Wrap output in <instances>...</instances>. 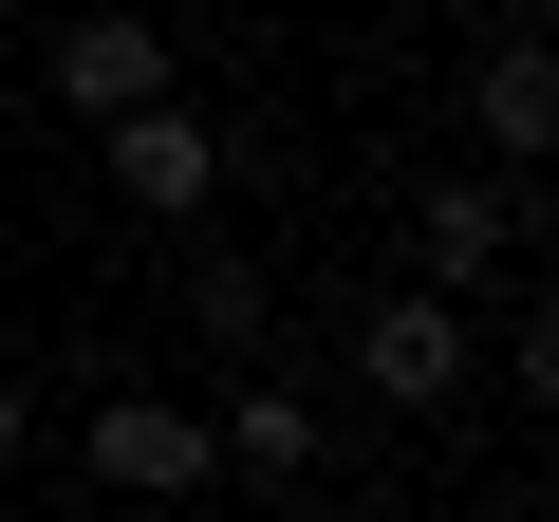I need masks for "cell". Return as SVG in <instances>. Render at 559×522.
<instances>
[{
  "label": "cell",
  "instance_id": "1",
  "mask_svg": "<svg viewBox=\"0 0 559 522\" xmlns=\"http://www.w3.org/2000/svg\"><path fill=\"white\" fill-rule=\"evenodd\" d=\"M75 466H94V485H131V503H187V485H224V429H205V411H168V392H112V411L75 429Z\"/></svg>",
  "mask_w": 559,
  "mask_h": 522
},
{
  "label": "cell",
  "instance_id": "2",
  "mask_svg": "<svg viewBox=\"0 0 559 522\" xmlns=\"http://www.w3.org/2000/svg\"><path fill=\"white\" fill-rule=\"evenodd\" d=\"M355 373H373L392 411H448V392H466V299H448V281L373 299V318H355Z\"/></svg>",
  "mask_w": 559,
  "mask_h": 522
},
{
  "label": "cell",
  "instance_id": "3",
  "mask_svg": "<svg viewBox=\"0 0 559 522\" xmlns=\"http://www.w3.org/2000/svg\"><path fill=\"white\" fill-rule=\"evenodd\" d=\"M112 187H131L150 224H205V187H224V131H205L187 94H150V112H112Z\"/></svg>",
  "mask_w": 559,
  "mask_h": 522
},
{
  "label": "cell",
  "instance_id": "4",
  "mask_svg": "<svg viewBox=\"0 0 559 522\" xmlns=\"http://www.w3.org/2000/svg\"><path fill=\"white\" fill-rule=\"evenodd\" d=\"M503 242H522V187H503V168H429V205H411V261H429V281H448V299L485 281V261H503Z\"/></svg>",
  "mask_w": 559,
  "mask_h": 522
},
{
  "label": "cell",
  "instance_id": "5",
  "mask_svg": "<svg viewBox=\"0 0 559 522\" xmlns=\"http://www.w3.org/2000/svg\"><path fill=\"white\" fill-rule=\"evenodd\" d=\"M57 94L112 131V112H150L168 94V20H57Z\"/></svg>",
  "mask_w": 559,
  "mask_h": 522
},
{
  "label": "cell",
  "instance_id": "6",
  "mask_svg": "<svg viewBox=\"0 0 559 522\" xmlns=\"http://www.w3.org/2000/svg\"><path fill=\"white\" fill-rule=\"evenodd\" d=\"M466 131H485V168H540V150H559V57H540V38H485Z\"/></svg>",
  "mask_w": 559,
  "mask_h": 522
},
{
  "label": "cell",
  "instance_id": "7",
  "mask_svg": "<svg viewBox=\"0 0 559 522\" xmlns=\"http://www.w3.org/2000/svg\"><path fill=\"white\" fill-rule=\"evenodd\" d=\"M224 466H242V485H318V411H299V392H242V411H224Z\"/></svg>",
  "mask_w": 559,
  "mask_h": 522
},
{
  "label": "cell",
  "instance_id": "8",
  "mask_svg": "<svg viewBox=\"0 0 559 522\" xmlns=\"http://www.w3.org/2000/svg\"><path fill=\"white\" fill-rule=\"evenodd\" d=\"M187 318L242 355V336H261V261H224V242H205V261H187Z\"/></svg>",
  "mask_w": 559,
  "mask_h": 522
},
{
  "label": "cell",
  "instance_id": "9",
  "mask_svg": "<svg viewBox=\"0 0 559 522\" xmlns=\"http://www.w3.org/2000/svg\"><path fill=\"white\" fill-rule=\"evenodd\" d=\"M0 466H20V373H0Z\"/></svg>",
  "mask_w": 559,
  "mask_h": 522
}]
</instances>
